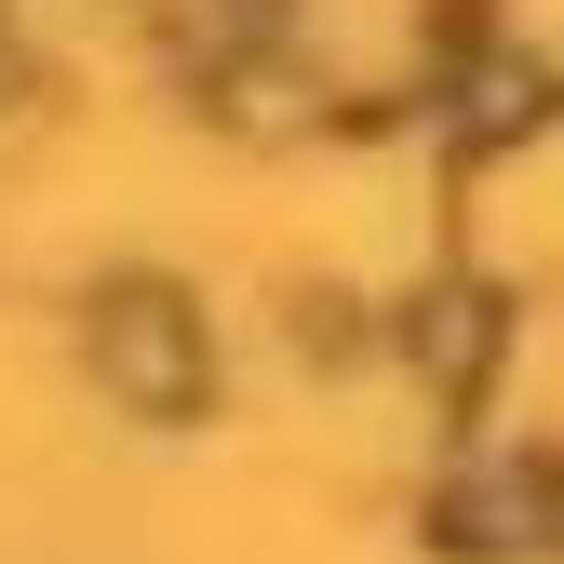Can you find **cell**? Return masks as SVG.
I'll list each match as a JSON object with an SVG mask.
<instances>
[{
	"label": "cell",
	"instance_id": "obj_3",
	"mask_svg": "<svg viewBox=\"0 0 564 564\" xmlns=\"http://www.w3.org/2000/svg\"><path fill=\"white\" fill-rule=\"evenodd\" d=\"M269 28H282V0H188V41L216 54V67H229V54H256Z\"/></svg>",
	"mask_w": 564,
	"mask_h": 564
},
{
	"label": "cell",
	"instance_id": "obj_2",
	"mask_svg": "<svg viewBox=\"0 0 564 564\" xmlns=\"http://www.w3.org/2000/svg\"><path fill=\"white\" fill-rule=\"evenodd\" d=\"M403 349H416L444 390H470V377H484V349H498V310H484V296H431V310L403 323Z\"/></svg>",
	"mask_w": 564,
	"mask_h": 564
},
{
	"label": "cell",
	"instance_id": "obj_1",
	"mask_svg": "<svg viewBox=\"0 0 564 564\" xmlns=\"http://www.w3.org/2000/svg\"><path fill=\"white\" fill-rule=\"evenodd\" d=\"M95 377L134 403V416H202V390H216V349H202V310L175 296V282H121V296H95Z\"/></svg>",
	"mask_w": 564,
	"mask_h": 564
},
{
	"label": "cell",
	"instance_id": "obj_4",
	"mask_svg": "<svg viewBox=\"0 0 564 564\" xmlns=\"http://www.w3.org/2000/svg\"><path fill=\"white\" fill-rule=\"evenodd\" d=\"M14 82H28V54H14V28H0V95H14Z\"/></svg>",
	"mask_w": 564,
	"mask_h": 564
}]
</instances>
